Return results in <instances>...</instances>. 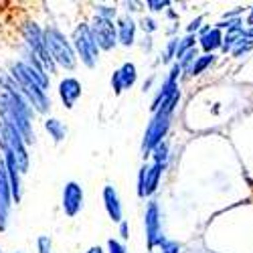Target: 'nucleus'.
<instances>
[{
  "label": "nucleus",
  "instance_id": "1",
  "mask_svg": "<svg viewBox=\"0 0 253 253\" xmlns=\"http://www.w3.org/2000/svg\"><path fill=\"white\" fill-rule=\"evenodd\" d=\"M6 93L0 95V116L2 122L12 128L25 144L33 142V130H31V108L29 101L20 95V91L14 89V81L4 79Z\"/></svg>",
  "mask_w": 253,
  "mask_h": 253
},
{
  "label": "nucleus",
  "instance_id": "2",
  "mask_svg": "<svg viewBox=\"0 0 253 253\" xmlns=\"http://www.w3.org/2000/svg\"><path fill=\"white\" fill-rule=\"evenodd\" d=\"M178 99H180V93H176L170 101H166L158 112H154V118L150 120L148 128H146L144 142H142V152H144V154L152 152L156 146L162 142V138L166 136L168 128H170V118H172V112H174V108H176Z\"/></svg>",
  "mask_w": 253,
  "mask_h": 253
},
{
  "label": "nucleus",
  "instance_id": "3",
  "mask_svg": "<svg viewBox=\"0 0 253 253\" xmlns=\"http://www.w3.org/2000/svg\"><path fill=\"white\" fill-rule=\"evenodd\" d=\"M12 81H14V85H18L20 95H23L29 103H33V108H35L39 114H47V112H49L51 99L47 97V93L41 89L23 69H20L18 63H14V65H12Z\"/></svg>",
  "mask_w": 253,
  "mask_h": 253
},
{
  "label": "nucleus",
  "instance_id": "4",
  "mask_svg": "<svg viewBox=\"0 0 253 253\" xmlns=\"http://www.w3.org/2000/svg\"><path fill=\"white\" fill-rule=\"evenodd\" d=\"M45 45H47V51L51 55V59L57 63V65L65 67V69H75L77 65V57H75V51L73 47L69 45V41L65 39V35H63L59 29L55 27H49L45 33Z\"/></svg>",
  "mask_w": 253,
  "mask_h": 253
},
{
  "label": "nucleus",
  "instance_id": "5",
  "mask_svg": "<svg viewBox=\"0 0 253 253\" xmlns=\"http://www.w3.org/2000/svg\"><path fill=\"white\" fill-rule=\"evenodd\" d=\"M0 148L16 160V166L20 172L29 170V154L25 148V142L12 128H8L4 122H0Z\"/></svg>",
  "mask_w": 253,
  "mask_h": 253
},
{
  "label": "nucleus",
  "instance_id": "6",
  "mask_svg": "<svg viewBox=\"0 0 253 253\" xmlns=\"http://www.w3.org/2000/svg\"><path fill=\"white\" fill-rule=\"evenodd\" d=\"M23 35H25V41H27L31 53L39 59V63H41V65H43L49 73H53V71H55V61L51 59V55H49V51H47L43 31H41L35 23H27L25 29H23Z\"/></svg>",
  "mask_w": 253,
  "mask_h": 253
},
{
  "label": "nucleus",
  "instance_id": "7",
  "mask_svg": "<svg viewBox=\"0 0 253 253\" xmlns=\"http://www.w3.org/2000/svg\"><path fill=\"white\" fill-rule=\"evenodd\" d=\"M73 47H75L77 55L81 57V61L85 63L87 67H95L97 57H99V49H97L95 41H93L89 25H79L73 31Z\"/></svg>",
  "mask_w": 253,
  "mask_h": 253
},
{
  "label": "nucleus",
  "instance_id": "8",
  "mask_svg": "<svg viewBox=\"0 0 253 253\" xmlns=\"http://www.w3.org/2000/svg\"><path fill=\"white\" fill-rule=\"evenodd\" d=\"M89 29H91V35H93V41H95L97 49L112 51L116 47V43H118V29L114 27L112 20L95 16L93 25H89Z\"/></svg>",
  "mask_w": 253,
  "mask_h": 253
},
{
  "label": "nucleus",
  "instance_id": "9",
  "mask_svg": "<svg viewBox=\"0 0 253 253\" xmlns=\"http://www.w3.org/2000/svg\"><path fill=\"white\" fill-rule=\"evenodd\" d=\"M144 225H146V241H148V249H154L156 243H160V215H158V205L152 201L148 203L144 215Z\"/></svg>",
  "mask_w": 253,
  "mask_h": 253
},
{
  "label": "nucleus",
  "instance_id": "10",
  "mask_svg": "<svg viewBox=\"0 0 253 253\" xmlns=\"http://www.w3.org/2000/svg\"><path fill=\"white\" fill-rule=\"evenodd\" d=\"M83 207V191L77 182H67L63 188V211L67 217H75Z\"/></svg>",
  "mask_w": 253,
  "mask_h": 253
},
{
  "label": "nucleus",
  "instance_id": "11",
  "mask_svg": "<svg viewBox=\"0 0 253 253\" xmlns=\"http://www.w3.org/2000/svg\"><path fill=\"white\" fill-rule=\"evenodd\" d=\"M8 211H10V184L6 176V164L0 160V231L6 229Z\"/></svg>",
  "mask_w": 253,
  "mask_h": 253
},
{
  "label": "nucleus",
  "instance_id": "12",
  "mask_svg": "<svg viewBox=\"0 0 253 253\" xmlns=\"http://www.w3.org/2000/svg\"><path fill=\"white\" fill-rule=\"evenodd\" d=\"M136 65L134 63H124V65L112 75V87L116 93H122L124 89H130L136 83Z\"/></svg>",
  "mask_w": 253,
  "mask_h": 253
},
{
  "label": "nucleus",
  "instance_id": "13",
  "mask_svg": "<svg viewBox=\"0 0 253 253\" xmlns=\"http://www.w3.org/2000/svg\"><path fill=\"white\" fill-rule=\"evenodd\" d=\"M59 95H61L63 103H65V108L71 110L75 101L81 97V83L75 77H65L59 83Z\"/></svg>",
  "mask_w": 253,
  "mask_h": 253
},
{
  "label": "nucleus",
  "instance_id": "14",
  "mask_svg": "<svg viewBox=\"0 0 253 253\" xmlns=\"http://www.w3.org/2000/svg\"><path fill=\"white\" fill-rule=\"evenodd\" d=\"M103 203H105V211L114 223H122V205H120V197L116 193L114 186H103Z\"/></svg>",
  "mask_w": 253,
  "mask_h": 253
},
{
  "label": "nucleus",
  "instance_id": "15",
  "mask_svg": "<svg viewBox=\"0 0 253 253\" xmlns=\"http://www.w3.org/2000/svg\"><path fill=\"white\" fill-rule=\"evenodd\" d=\"M136 39V23L130 16H122L118 20V41L124 47H132Z\"/></svg>",
  "mask_w": 253,
  "mask_h": 253
},
{
  "label": "nucleus",
  "instance_id": "16",
  "mask_svg": "<svg viewBox=\"0 0 253 253\" xmlns=\"http://www.w3.org/2000/svg\"><path fill=\"white\" fill-rule=\"evenodd\" d=\"M4 164H6V176H8V184H10V195L18 203L20 201V176H18L20 170H18V166H16V160L10 154H6Z\"/></svg>",
  "mask_w": 253,
  "mask_h": 253
},
{
  "label": "nucleus",
  "instance_id": "17",
  "mask_svg": "<svg viewBox=\"0 0 253 253\" xmlns=\"http://www.w3.org/2000/svg\"><path fill=\"white\" fill-rule=\"evenodd\" d=\"M201 47L207 51V53H213L215 49L223 47V37H221V31L217 27H207L203 33H201Z\"/></svg>",
  "mask_w": 253,
  "mask_h": 253
},
{
  "label": "nucleus",
  "instance_id": "18",
  "mask_svg": "<svg viewBox=\"0 0 253 253\" xmlns=\"http://www.w3.org/2000/svg\"><path fill=\"white\" fill-rule=\"evenodd\" d=\"M178 93V85H176V79H172V77H168L166 81H164V85H162V89H160V93L156 95V99H154V103H152V112H158L162 105L166 103V101H170L174 95Z\"/></svg>",
  "mask_w": 253,
  "mask_h": 253
},
{
  "label": "nucleus",
  "instance_id": "19",
  "mask_svg": "<svg viewBox=\"0 0 253 253\" xmlns=\"http://www.w3.org/2000/svg\"><path fill=\"white\" fill-rule=\"evenodd\" d=\"M162 170H164V164L160 162H154L150 168H148V176H146V188H144V197H150L156 186H158V180L162 176Z\"/></svg>",
  "mask_w": 253,
  "mask_h": 253
},
{
  "label": "nucleus",
  "instance_id": "20",
  "mask_svg": "<svg viewBox=\"0 0 253 253\" xmlns=\"http://www.w3.org/2000/svg\"><path fill=\"white\" fill-rule=\"evenodd\" d=\"M243 37H247L245 35V29L243 27H235V29H229L227 31V35L223 37V51L227 53V51H233V47L239 43V41L243 39Z\"/></svg>",
  "mask_w": 253,
  "mask_h": 253
},
{
  "label": "nucleus",
  "instance_id": "21",
  "mask_svg": "<svg viewBox=\"0 0 253 253\" xmlns=\"http://www.w3.org/2000/svg\"><path fill=\"white\" fill-rule=\"evenodd\" d=\"M45 130L51 134V138H53L55 142H61L63 138L67 136V128H65V124H63L61 120H57V118H49V120L45 122Z\"/></svg>",
  "mask_w": 253,
  "mask_h": 253
},
{
  "label": "nucleus",
  "instance_id": "22",
  "mask_svg": "<svg viewBox=\"0 0 253 253\" xmlns=\"http://www.w3.org/2000/svg\"><path fill=\"white\" fill-rule=\"evenodd\" d=\"M213 61H215V57H213V55H203V57H197L193 65L188 67V73H191V75H199V73H203V71H205V69H207Z\"/></svg>",
  "mask_w": 253,
  "mask_h": 253
},
{
  "label": "nucleus",
  "instance_id": "23",
  "mask_svg": "<svg viewBox=\"0 0 253 253\" xmlns=\"http://www.w3.org/2000/svg\"><path fill=\"white\" fill-rule=\"evenodd\" d=\"M195 41H197V39H195L193 35H188V37H184L182 41H178V43H176V55H174V57H178V59H180L186 51L195 49Z\"/></svg>",
  "mask_w": 253,
  "mask_h": 253
},
{
  "label": "nucleus",
  "instance_id": "24",
  "mask_svg": "<svg viewBox=\"0 0 253 253\" xmlns=\"http://www.w3.org/2000/svg\"><path fill=\"white\" fill-rule=\"evenodd\" d=\"M251 47H253V43L249 41V37H243V39L239 41V43L233 47V55H235V57H239L241 53H247Z\"/></svg>",
  "mask_w": 253,
  "mask_h": 253
},
{
  "label": "nucleus",
  "instance_id": "25",
  "mask_svg": "<svg viewBox=\"0 0 253 253\" xmlns=\"http://www.w3.org/2000/svg\"><path fill=\"white\" fill-rule=\"evenodd\" d=\"M148 164H144L140 168V176H138V195L144 199V188H146V176H148Z\"/></svg>",
  "mask_w": 253,
  "mask_h": 253
},
{
  "label": "nucleus",
  "instance_id": "26",
  "mask_svg": "<svg viewBox=\"0 0 253 253\" xmlns=\"http://www.w3.org/2000/svg\"><path fill=\"white\" fill-rule=\"evenodd\" d=\"M154 152V158H156V162H160V164H164L166 162V152H168V144L166 142H160L156 148L152 150Z\"/></svg>",
  "mask_w": 253,
  "mask_h": 253
},
{
  "label": "nucleus",
  "instance_id": "27",
  "mask_svg": "<svg viewBox=\"0 0 253 253\" xmlns=\"http://www.w3.org/2000/svg\"><path fill=\"white\" fill-rule=\"evenodd\" d=\"M158 245H162V253H178V251H180V247H178L176 241H166L164 237L160 239Z\"/></svg>",
  "mask_w": 253,
  "mask_h": 253
},
{
  "label": "nucleus",
  "instance_id": "28",
  "mask_svg": "<svg viewBox=\"0 0 253 253\" xmlns=\"http://www.w3.org/2000/svg\"><path fill=\"white\" fill-rule=\"evenodd\" d=\"M37 247H39V253H51V237L41 235L37 239Z\"/></svg>",
  "mask_w": 253,
  "mask_h": 253
},
{
  "label": "nucleus",
  "instance_id": "29",
  "mask_svg": "<svg viewBox=\"0 0 253 253\" xmlns=\"http://www.w3.org/2000/svg\"><path fill=\"white\" fill-rule=\"evenodd\" d=\"M97 16L112 20L116 16V8H112V6H97Z\"/></svg>",
  "mask_w": 253,
  "mask_h": 253
},
{
  "label": "nucleus",
  "instance_id": "30",
  "mask_svg": "<svg viewBox=\"0 0 253 253\" xmlns=\"http://www.w3.org/2000/svg\"><path fill=\"white\" fill-rule=\"evenodd\" d=\"M108 249H110V253H128V251H126V247L118 239H110L108 241Z\"/></svg>",
  "mask_w": 253,
  "mask_h": 253
},
{
  "label": "nucleus",
  "instance_id": "31",
  "mask_svg": "<svg viewBox=\"0 0 253 253\" xmlns=\"http://www.w3.org/2000/svg\"><path fill=\"white\" fill-rule=\"evenodd\" d=\"M168 4H170L168 0H162V2H160V0H148V6H150L152 10H162V8L168 6Z\"/></svg>",
  "mask_w": 253,
  "mask_h": 253
},
{
  "label": "nucleus",
  "instance_id": "32",
  "mask_svg": "<svg viewBox=\"0 0 253 253\" xmlns=\"http://www.w3.org/2000/svg\"><path fill=\"white\" fill-rule=\"evenodd\" d=\"M130 231H128V223H120V235H122V239H128L130 235Z\"/></svg>",
  "mask_w": 253,
  "mask_h": 253
},
{
  "label": "nucleus",
  "instance_id": "33",
  "mask_svg": "<svg viewBox=\"0 0 253 253\" xmlns=\"http://www.w3.org/2000/svg\"><path fill=\"white\" fill-rule=\"evenodd\" d=\"M142 25H144V29H148V31H154V29H156L154 20H150V18H144V20H142Z\"/></svg>",
  "mask_w": 253,
  "mask_h": 253
},
{
  "label": "nucleus",
  "instance_id": "34",
  "mask_svg": "<svg viewBox=\"0 0 253 253\" xmlns=\"http://www.w3.org/2000/svg\"><path fill=\"white\" fill-rule=\"evenodd\" d=\"M199 23H201V18L193 20V23H191V27H188V33H193V31H197V29H199Z\"/></svg>",
  "mask_w": 253,
  "mask_h": 253
},
{
  "label": "nucleus",
  "instance_id": "35",
  "mask_svg": "<svg viewBox=\"0 0 253 253\" xmlns=\"http://www.w3.org/2000/svg\"><path fill=\"white\" fill-rule=\"evenodd\" d=\"M85 253H103V249H101L99 245H93V247H89Z\"/></svg>",
  "mask_w": 253,
  "mask_h": 253
},
{
  "label": "nucleus",
  "instance_id": "36",
  "mask_svg": "<svg viewBox=\"0 0 253 253\" xmlns=\"http://www.w3.org/2000/svg\"><path fill=\"white\" fill-rule=\"evenodd\" d=\"M247 23L253 25V8H251V12H249V16H247Z\"/></svg>",
  "mask_w": 253,
  "mask_h": 253
},
{
  "label": "nucleus",
  "instance_id": "37",
  "mask_svg": "<svg viewBox=\"0 0 253 253\" xmlns=\"http://www.w3.org/2000/svg\"><path fill=\"white\" fill-rule=\"evenodd\" d=\"M245 35H247V37H253V27H251L249 31H245Z\"/></svg>",
  "mask_w": 253,
  "mask_h": 253
},
{
  "label": "nucleus",
  "instance_id": "38",
  "mask_svg": "<svg viewBox=\"0 0 253 253\" xmlns=\"http://www.w3.org/2000/svg\"><path fill=\"white\" fill-rule=\"evenodd\" d=\"M16 253H20V251H16Z\"/></svg>",
  "mask_w": 253,
  "mask_h": 253
}]
</instances>
